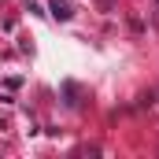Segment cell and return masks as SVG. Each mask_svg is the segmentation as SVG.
<instances>
[{"instance_id": "6da1fadb", "label": "cell", "mask_w": 159, "mask_h": 159, "mask_svg": "<svg viewBox=\"0 0 159 159\" xmlns=\"http://www.w3.org/2000/svg\"><path fill=\"white\" fill-rule=\"evenodd\" d=\"M48 7H52V15H56V19H63V22H67V19H70V15H74V11H70V4H67V0H48Z\"/></svg>"}, {"instance_id": "7a4b0ae2", "label": "cell", "mask_w": 159, "mask_h": 159, "mask_svg": "<svg viewBox=\"0 0 159 159\" xmlns=\"http://www.w3.org/2000/svg\"><path fill=\"white\" fill-rule=\"evenodd\" d=\"M156 4H159V0H156Z\"/></svg>"}]
</instances>
